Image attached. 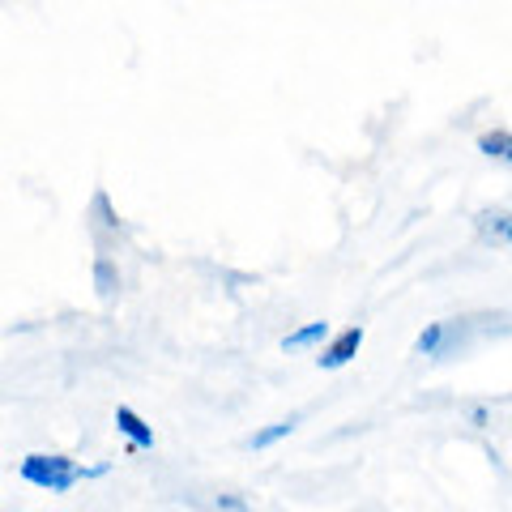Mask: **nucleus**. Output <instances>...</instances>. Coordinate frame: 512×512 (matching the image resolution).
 Instances as JSON below:
<instances>
[{
  "label": "nucleus",
  "instance_id": "1",
  "mask_svg": "<svg viewBox=\"0 0 512 512\" xmlns=\"http://www.w3.org/2000/svg\"><path fill=\"white\" fill-rule=\"evenodd\" d=\"M94 474H103V470H86V466H77V461L60 457V453H30L22 461L26 483L39 487V491H52V495H64L69 487H77L82 478H94Z\"/></svg>",
  "mask_w": 512,
  "mask_h": 512
},
{
  "label": "nucleus",
  "instance_id": "2",
  "mask_svg": "<svg viewBox=\"0 0 512 512\" xmlns=\"http://www.w3.org/2000/svg\"><path fill=\"white\" fill-rule=\"evenodd\" d=\"M359 346H363V329L355 325V329H346V333H338V338H333L325 350H320V367H325V372H338V367H346L350 359L359 355Z\"/></svg>",
  "mask_w": 512,
  "mask_h": 512
},
{
  "label": "nucleus",
  "instance_id": "3",
  "mask_svg": "<svg viewBox=\"0 0 512 512\" xmlns=\"http://www.w3.org/2000/svg\"><path fill=\"white\" fill-rule=\"evenodd\" d=\"M116 427H120V436L133 440V448H154V427H150L146 419H141L137 410L120 406V410H116Z\"/></svg>",
  "mask_w": 512,
  "mask_h": 512
},
{
  "label": "nucleus",
  "instance_id": "6",
  "mask_svg": "<svg viewBox=\"0 0 512 512\" xmlns=\"http://www.w3.org/2000/svg\"><path fill=\"white\" fill-rule=\"evenodd\" d=\"M483 154H491V158H508V150H512V137H508V128H500V133H487L483 141Z\"/></svg>",
  "mask_w": 512,
  "mask_h": 512
},
{
  "label": "nucleus",
  "instance_id": "7",
  "mask_svg": "<svg viewBox=\"0 0 512 512\" xmlns=\"http://www.w3.org/2000/svg\"><path fill=\"white\" fill-rule=\"evenodd\" d=\"M94 282H99V295H111V291H116V269H111V261H99V265H94Z\"/></svg>",
  "mask_w": 512,
  "mask_h": 512
},
{
  "label": "nucleus",
  "instance_id": "4",
  "mask_svg": "<svg viewBox=\"0 0 512 512\" xmlns=\"http://www.w3.org/2000/svg\"><path fill=\"white\" fill-rule=\"evenodd\" d=\"M325 338H329V325H325V320H312V325H303V329H295V333H286V338H282V350H308V346L325 342Z\"/></svg>",
  "mask_w": 512,
  "mask_h": 512
},
{
  "label": "nucleus",
  "instance_id": "8",
  "mask_svg": "<svg viewBox=\"0 0 512 512\" xmlns=\"http://www.w3.org/2000/svg\"><path fill=\"white\" fill-rule=\"evenodd\" d=\"M218 512H248V504L239 500V495H222V500H218Z\"/></svg>",
  "mask_w": 512,
  "mask_h": 512
},
{
  "label": "nucleus",
  "instance_id": "5",
  "mask_svg": "<svg viewBox=\"0 0 512 512\" xmlns=\"http://www.w3.org/2000/svg\"><path fill=\"white\" fill-rule=\"evenodd\" d=\"M299 427V419H282V423H269L265 431H256V436L248 440V448H274L278 440H286L291 431Z\"/></svg>",
  "mask_w": 512,
  "mask_h": 512
}]
</instances>
